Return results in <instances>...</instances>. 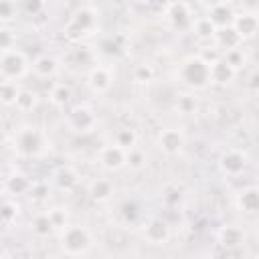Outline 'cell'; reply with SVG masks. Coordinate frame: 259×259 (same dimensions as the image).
Listing matches in <instances>:
<instances>
[{
	"instance_id": "6da1fadb",
	"label": "cell",
	"mask_w": 259,
	"mask_h": 259,
	"mask_svg": "<svg viewBox=\"0 0 259 259\" xmlns=\"http://www.w3.org/2000/svg\"><path fill=\"white\" fill-rule=\"evenodd\" d=\"M14 154L20 158H38L47 152V136L36 125H22L12 136Z\"/></svg>"
},
{
	"instance_id": "7a4b0ae2",
	"label": "cell",
	"mask_w": 259,
	"mask_h": 259,
	"mask_svg": "<svg viewBox=\"0 0 259 259\" xmlns=\"http://www.w3.org/2000/svg\"><path fill=\"white\" fill-rule=\"evenodd\" d=\"M61 251L69 257H83L93 249V235L83 225H67L59 231Z\"/></svg>"
},
{
	"instance_id": "3957f363",
	"label": "cell",
	"mask_w": 259,
	"mask_h": 259,
	"mask_svg": "<svg viewBox=\"0 0 259 259\" xmlns=\"http://www.w3.org/2000/svg\"><path fill=\"white\" fill-rule=\"evenodd\" d=\"M178 79L188 89H204L210 83V63L202 57H188L178 67Z\"/></svg>"
},
{
	"instance_id": "277c9868",
	"label": "cell",
	"mask_w": 259,
	"mask_h": 259,
	"mask_svg": "<svg viewBox=\"0 0 259 259\" xmlns=\"http://www.w3.org/2000/svg\"><path fill=\"white\" fill-rule=\"evenodd\" d=\"M95 28H97V12L91 6H81L71 14L65 26V36L73 42H81V38L91 36Z\"/></svg>"
},
{
	"instance_id": "5b68a950",
	"label": "cell",
	"mask_w": 259,
	"mask_h": 259,
	"mask_svg": "<svg viewBox=\"0 0 259 259\" xmlns=\"http://www.w3.org/2000/svg\"><path fill=\"white\" fill-rule=\"evenodd\" d=\"M30 69H32V63L28 61L26 53L20 51L18 47L2 51V57H0V75H2V79L20 81L28 75Z\"/></svg>"
},
{
	"instance_id": "8992f818",
	"label": "cell",
	"mask_w": 259,
	"mask_h": 259,
	"mask_svg": "<svg viewBox=\"0 0 259 259\" xmlns=\"http://www.w3.org/2000/svg\"><path fill=\"white\" fill-rule=\"evenodd\" d=\"M164 18L166 22L170 24V28L174 30H186L192 26V20H194V14H192V8L188 2L184 0H174L166 6L164 10Z\"/></svg>"
},
{
	"instance_id": "52a82bcc",
	"label": "cell",
	"mask_w": 259,
	"mask_h": 259,
	"mask_svg": "<svg viewBox=\"0 0 259 259\" xmlns=\"http://www.w3.org/2000/svg\"><path fill=\"white\" fill-rule=\"evenodd\" d=\"M67 123L75 134H91L97 125V115L89 105H75L67 115Z\"/></svg>"
},
{
	"instance_id": "ba28073f",
	"label": "cell",
	"mask_w": 259,
	"mask_h": 259,
	"mask_svg": "<svg viewBox=\"0 0 259 259\" xmlns=\"http://www.w3.org/2000/svg\"><path fill=\"white\" fill-rule=\"evenodd\" d=\"M97 158H99V166L103 170H107V172H117V170H121V168L127 166V150L121 148V146H117L115 142L103 146L99 150Z\"/></svg>"
},
{
	"instance_id": "9c48e42d",
	"label": "cell",
	"mask_w": 259,
	"mask_h": 259,
	"mask_svg": "<svg viewBox=\"0 0 259 259\" xmlns=\"http://www.w3.org/2000/svg\"><path fill=\"white\" fill-rule=\"evenodd\" d=\"M85 83H87V87H89L91 93L103 95V93H107V91L111 89V85H113V73H111V69L105 67V65H93V67H89V71H87Z\"/></svg>"
},
{
	"instance_id": "30bf717a",
	"label": "cell",
	"mask_w": 259,
	"mask_h": 259,
	"mask_svg": "<svg viewBox=\"0 0 259 259\" xmlns=\"http://www.w3.org/2000/svg\"><path fill=\"white\" fill-rule=\"evenodd\" d=\"M156 144L166 156H178L186 144V136L180 127H164V130H160Z\"/></svg>"
},
{
	"instance_id": "8fae6325",
	"label": "cell",
	"mask_w": 259,
	"mask_h": 259,
	"mask_svg": "<svg viewBox=\"0 0 259 259\" xmlns=\"http://www.w3.org/2000/svg\"><path fill=\"white\" fill-rule=\"evenodd\" d=\"M142 235L150 245H164L170 241V225L160 217H152L144 223Z\"/></svg>"
},
{
	"instance_id": "7c38bea8",
	"label": "cell",
	"mask_w": 259,
	"mask_h": 259,
	"mask_svg": "<svg viewBox=\"0 0 259 259\" xmlns=\"http://www.w3.org/2000/svg\"><path fill=\"white\" fill-rule=\"evenodd\" d=\"M245 166H247V156L241 150H237V148H229L227 152H223V156L219 160L221 172L225 176H229V178L239 176L245 170Z\"/></svg>"
},
{
	"instance_id": "4fadbf2b",
	"label": "cell",
	"mask_w": 259,
	"mask_h": 259,
	"mask_svg": "<svg viewBox=\"0 0 259 259\" xmlns=\"http://www.w3.org/2000/svg\"><path fill=\"white\" fill-rule=\"evenodd\" d=\"M233 28L239 32V36L245 38H253L259 32V20L255 12H239L233 18Z\"/></svg>"
},
{
	"instance_id": "5bb4252c",
	"label": "cell",
	"mask_w": 259,
	"mask_h": 259,
	"mask_svg": "<svg viewBox=\"0 0 259 259\" xmlns=\"http://www.w3.org/2000/svg\"><path fill=\"white\" fill-rule=\"evenodd\" d=\"M237 75V69L225 59L219 57L217 61L210 63V83L214 85H229Z\"/></svg>"
},
{
	"instance_id": "9a60e30c",
	"label": "cell",
	"mask_w": 259,
	"mask_h": 259,
	"mask_svg": "<svg viewBox=\"0 0 259 259\" xmlns=\"http://www.w3.org/2000/svg\"><path fill=\"white\" fill-rule=\"evenodd\" d=\"M113 192H115L113 182H111L109 178H103V176L93 178V180L89 182V186H87V194H89V198L95 200V202H107V200L113 196Z\"/></svg>"
},
{
	"instance_id": "2e32d148",
	"label": "cell",
	"mask_w": 259,
	"mask_h": 259,
	"mask_svg": "<svg viewBox=\"0 0 259 259\" xmlns=\"http://www.w3.org/2000/svg\"><path fill=\"white\" fill-rule=\"evenodd\" d=\"M63 61H65L69 67H89V65L93 63V53H91V49H89L87 45L75 42V45L67 51V55H65Z\"/></svg>"
},
{
	"instance_id": "e0dca14e",
	"label": "cell",
	"mask_w": 259,
	"mask_h": 259,
	"mask_svg": "<svg viewBox=\"0 0 259 259\" xmlns=\"http://www.w3.org/2000/svg\"><path fill=\"white\" fill-rule=\"evenodd\" d=\"M214 42H217V49H219V51L227 53V51H231V49H237V47L243 42V38L239 36V32H237V30L233 28V24H231V26H223V28L217 30Z\"/></svg>"
},
{
	"instance_id": "ac0fdd59",
	"label": "cell",
	"mask_w": 259,
	"mask_h": 259,
	"mask_svg": "<svg viewBox=\"0 0 259 259\" xmlns=\"http://www.w3.org/2000/svg\"><path fill=\"white\" fill-rule=\"evenodd\" d=\"M219 243L223 247H227V251L235 249V247H241L245 243V233L237 225H225L219 231Z\"/></svg>"
},
{
	"instance_id": "d6986e66",
	"label": "cell",
	"mask_w": 259,
	"mask_h": 259,
	"mask_svg": "<svg viewBox=\"0 0 259 259\" xmlns=\"http://www.w3.org/2000/svg\"><path fill=\"white\" fill-rule=\"evenodd\" d=\"M32 71L36 77H42V79L55 77L59 73V61L51 55H40L32 61Z\"/></svg>"
},
{
	"instance_id": "ffe728a7",
	"label": "cell",
	"mask_w": 259,
	"mask_h": 259,
	"mask_svg": "<svg viewBox=\"0 0 259 259\" xmlns=\"http://www.w3.org/2000/svg\"><path fill=\"white\" fill-rule=\"evenodd\" d=\"M237 206L243 210V212H259V188L255 186H249V188H243L239 194H237Z\"/></svg>"
},
{
	"instance_id": "44dd1931",
	"label": "cell",
	"mask_w": 259,
	"mask_h": 259,
	"mask_svg": "<svg viewBox=\"0 0 259 259\" xmlns=\"http://www.w3.org/2000/svg\"><path fill=\"white\" fill-rule=\"evenodd\" d=\"M208 18L217 24V28H223V26H231L233 24L235 12L229 6V2H225V4H217V6L208 8Z\"/></svg>"
},
{
	"instance_id": "7402d4cb",
	"label": "cell",
	"mask_w": 259,
	"mask_h": 259,
	"mask_svg": "<svg viewBox=\"0 0 259 259\" xmlns=\"http://www.w3.org/2000/svg\"><path fill=\"white\" fill-rule=\"evenodd\" d=\"M30 180L26 178V176H22V174H12V176H6L4 178V192L8 194V196H20V194H24V192H28L30 190Z\"/></svg>"
},
{
	"instance_id": "603a6c76",
	"label": "cell",
	"mask_w": 259,
	"mask_h": 259,
	"mask_svg": "<svg viewBox=\"0 0 259 259\" xmlns=\"http://www.w3.org/2000/svg\"><path fill=\"white\" fill-rule=\"evenodd\" d=\"M192 32L200 38V40H210V38H214V34H217V24L208 18V14L206 16H196L194 20H192Z\"/></svg>"
},
{
	"instance_id": "cb8c5ba5",
	"label": "cell",
	"mask_w": 259,
	"mask_h": 259,
	"mask_svg": "<svg viewBox=\"0 0 259 259\" xmlns=\"http://www.w3.org/2000/svg\"><path fill=\"white\" fill-rule=\"evenodd\" d=\"M71 99H73V89L67 83H55L49 89V101L55 107H65L71 103Z\"/></svg>"
},
{
	"instance_id": "d4e9b609",
	"label": "cell",
	"mask_w": 259,
	"mask_h": 259,
	"mask_svg": "<svg viewBox=\"0 0 259 259\" xmlns=\"http://www.w3.org/2000/svg\"><path fill=\"white\" fill-rule=\"evenodd\" d=\"M30 231H32V235H36L38 239H45V237H49L53 231H57L55 225H53V221H51V217H49V210L34 214V219L30 221Z\"/></svg>"
},
{
	"instance_id": "484cf974",
	"label": "cell",
	"mask_w": 259,
	"mask_h": 259,
	"mask_svg": "<svg viewBox=\"0 0 259 259\" xmlns=\"http://www.w3.org/2000/svg\"><path fill=\"white\" fill-rule=\"evenodd\" d=\"M196 107H198V101H196V97L192 93H180L174 99V109L180 115H194Z\"/></svg>"
},
{
	"instance_id": "4316f807",
	"label": "cell",
	"mask_w": 259,
	"mask_h": 259,
	"mask_svg": "<svg viewBox=\"0 0 259 259\" xmlns=\"http://www.w3.org/2000/svg\"><path fill=\"white\" fill-rule=\"evenodd\" d=\"M18 214H20V204H18L14 198H10V196L6 194L4 202H2V225H4L6 229H10V227L16 223Z\"/></svg>"
},
{
	"instance_id": "83f0119b",
	"label": "cell",
	"mask_w": 259,
	"mask_h": 259,
	"mask_svg": "<svg viewBox=\"0 0 259 259\" xmlns=\"http://www.w3.org/2000/svg\"><path fill=\"white\" fill-rule=\"evenodd\" d=\"M20 81H6V79H2V105L4 107H12V105H16V99H18V95H20Z\"/></svg>"
},
{
	"instance_id": "f1b7e54d",
	"label": "cell",
	"mask_w": 259,
	"mask_h": 259,
	"mask_svg": "<svg viewBox=\"0 0 259 259\" xmlns=\"http://www.w3.org/2000/svg\"><path fill=\"white\" fill-rule=\"evenodd\" d=\"M36 105H38V93L32 91V89H24V87H22L14 107H16L20 113H28V111H32Z\"/></svg>"
},
{
	"instance_id": "f546056e",
	"label": "cell",
	"mask_w": 259,
	"mask_h": 259,
	"mask_svg": "<svg viewBox=\"0 0 259 259\" xmlns=\"http://www.w3.org/2000/svg\"><path fill=\"white\" fill-rule=\"evenodd\" d=\"M113 142H115L117 146L125 148V150H132V148L138 144V132H136L134 127H127V125L117 127L115 134H113Z\"/></svg>"
},
{
	"instance_id": "4dcf8cb0",
	"label": "cell",
	"mask_w": 259,
	"mask_h": 259,
	"mask_svg": "<svg viewBox=\"0 0 259 259\" xmlns=\"http://www.w3.org/2000/svg\"><path fill=\"white\" fill-rule=\"evenodd\" d=\"M55 182H57V186H59L61 190H71V188H75V186H77L79 176H77V172H75L73 168L65 166V168H61V170L57 172Z\"/></svg>"
},
{
	"instance_id": "1f68e13d",
	"label": "cell",
	"mask_w": 259,
	"mask_h": 259,
	"mask_svg": "<svg viewBox=\"0 0 259 259\" xmlns=\"http://www.w3.org/2000/svg\"><path fill=\"white\" fill-rule=\"evenodd\" d=\"M119 217H121V221L125 225H136L140 221V217H142V210H140V206H138L136 200H125L119 206Z\"/></svg>"
},
{
	"instance_id": "d6a6232c",
	"label": "cell",
	"mask_w": 259,
	"mask_h": 259,
	"mask_svg": "<svg viewBox=\"0 0 259 259\" xmlns=\"http://www.w3.org/2000/svg\"><path fill=\"white\" fill-rule=\"evenodd\" d=\"M146 162H148V156L142 148L134 146L132 150H127V168L134 170V172H140L142 168H146Z\"/></svg>"
},
{
	"instance_id": "836d02e7",
	"label": "cell",
	"mask_w": 259,
	"mask_h": 259,
	"mask_svg": "<svg viewBox=\"0 0 259 259\" xmlns=\"http://www.w3.org/2000/svg\"><path fill=\"white\" fill-rule=\"evenodd\" d=\"M18 12V4L16 0H2L0 4V16H2V24H10L16 18Z\"/></svg>"
},
{
	"instance_id": "e575fe53",
	"label": "cell",
	"mask_w": 259,
	"mask_h": 259,
	"mask_svg": "<svg viewBox=\"0 0 259 259\" xmlns=\"http://www.w3.org/2000/svg\"><path fill=\"white\" fill-rule=\"evenodd\" d=\"M154 79V67L152 65H136L134 67V81L136 83H150Z\"/></svg>"
},
{
	"instance_id": "d590c367",
	"label": "cell",
	"mask_w": 259,
	"mask_h": 259,
	"mask_svg": "<svg viewBox=\"0 0 259 259\" xmlns=\"http://www.w3.org/2000/svg\"><path fill=\"white\" fill-rule=\"evenodd\" d=\"M0 47H2V51H6V49H14V47H16V32L12 30L10 24H2Z\"/></svg>"
},
{
	"instance_id": "8d00e7d4",
	"label": "cell",
	"mask_w": 259,
	"mask_h": 259,
	"mask_svg": "<svg viewBox=\"0 0 259 259\" xmlns=\"http://www.w3.org/2000/svg\"><path fill=\"white\" fill-rule=\"evenodd\" d=\"M45 6H47L45 0H20V8L28 16H38L45 10Z\"/></svg>"
},
{
	"instance_id": "74e56055",
	"label": "cell",
	"mask_w": 259,
	"mask_h": 259,
	"mask_svg": "<svg viewBox=\"0 0 259 259\" xmlns=\"http://www.w3.org/2000/svg\"><path fill=\"white\" fill-rule=\"evenodd\" d=\"M28 194H30L32 200H45V198L49 196V182H45V180H34V182L30 184Z\"/></svg>"
},
{
	"instance_id": "f35d334b",
	"label": "cell",
	"mask_w": 259,
	"mask_h": 259,
	"mask_svg": "<svg viewBox=\"0 0 259 259\" xmlns=\"http://www.w3.org/2000/svg\"><path fill=\"white\" fill-rule=\"evenodd\" d=\"M49 217H51V221H53V225H55V229L57 231H61V229H65L69 223V217H67V210L65 208H51L49 210Z\"/></svg>"
},
{
	"instance_id": "ab89813d",
	"label": "cell",
	"mask_w": 259,
	"mask_h": 259,
	"mask_svg": "<svg viewBox=\"0 0 259 259\" xmlns=\"http://www.w3.org/2000/svg\"><path fill=\"white\" fill-rule=\"evenodd\" d=\"M223 57H225V59H227V61H229V63H231V65H233L237 71H239V69L245 65V55H243V49H239V47H237V49L227 51Z\"/></svg>"
},
{
	"instance_id": "60d3db41",
	"label": "cell",
	"mask_w": 259,
	"mask_h": 259,
	"mask_svg": "<svg viewBox=\"0 0 259 259\" xmlns=\"http://www.w3.org/2000/svg\"><path fill=\"white\" fill-rule=\"evenodd\" d=\"M249 87L259 93V69H255V71L251 73V77H249Z\"/></svg>"
},
{
	"instance_id": "b9f144b4",
	"label": "cell",
	"mask_w": 259,
	"mask_h": 259,
	"mask_svg": "<svg viewBox=\"0 0 259 259\" xmlns=\"http://www.w3.org/2000/svg\"><path fill=\"white\" fill-rule=\"evenodd\" d=\"M200 4H204L206 8H212V6H217V4H225V2H229V0H198Z\"/></svg>"
},
{
	"instance_id": "7bdbcfd3",
	"label": "cell",
	"mask_w": 259,
	"mask_h": 259,
	"mask_svg": "<svg viewBox=\"0 0 259 259\" xmlns=\"http://www.w3.org/2000/svg\"><path fill=\"white\" fill-rule=\"evenodd\" d=\"M134 2H138V4H148V2H152V0H134Z\"/></svg>"
},
{
	"instance_id": "ee69618b",
	"label": "cell",
	"mask_w": 259,
	"mask_h": 259,
	"mask_svg": "<svg viewBox=\"0 0 259 259\" xmlns=\"http://www.w3.org/2000/svg\"><path fill=\"white\" fill-rule=\"evenodd\" d=\"M255 14H257V20H259V10H257V12H255Z\"/></svg>"
}]
</instances>
